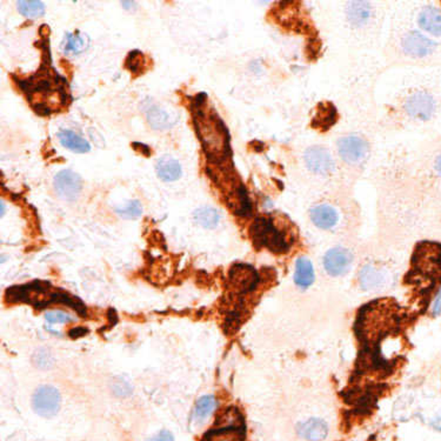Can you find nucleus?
Here are the masks:
<instances>
[{
  "label": "nucleus",
  "mask_w": 441,
  "mask_h": 441,
  "mask_svg": "<svg viewBox=\"0 0 441 441\" xmlns=\"http://www.w3.org/2000/svg\"><path fill=\"white\" fill-rule=\"evenodd\" d=\"M204 103H195V126L206 155L214 160H223L230 151L226 126L214 111L205 108Z\"/></svg>",
  "instance_id": "obj_1"
},
{
  "label": "nucleus",
  "mask_w": 441,
  "mask_h": 441,
  "mask_svg": "<svg viewBox=\"0 0 441 441\" xmlns=\"http://www.w3.org/2000/svg\"><path fill=\"white\" fill-rule=\"evenodd\" d=\"M58 292H52L48 284L32 283L25 286L13 287L8 290L11 302H27L37 307H44L57 302Z\"/></svg>",
  "instance_id": "obj_2"
},
{
  "label": "nucleus",
  "mask_w": 441,
  "mask_h": 441,
  "mask_svg": "<svg viewBox=\"0 0 441 441\" xmlns=\"http://www.w3.org/2000/svg\"><path fill=\"white\" fill-rule=\"evenodd\" d=\"M251 234L255 243L261 246L267 247L269 250L276 253L285 252L288 247L283 233L273 225L272 220L267 218H259L254 221L251 228Z\"/></svg>",
  "instance_id": "obj_3"
},
{
  "label": "nucleus",
  "mask_w": 441,
  "mask_h": 441,
  "mask_svg": "<svg viewBox=\"0 0 441 441\" xmlns=\"http://www.w3.org/2000/svg\"><path fill=\"white\" fill-rule=\"evenodd\" d=\"M404 108L406 113L416 120H428L433 115L435 110V102L430 93L419 91L412 93L405 102Z\"/></svg>",
  "instance_id": "obj_4"
},
{
  "label": "nucleus",
  "mask_w": 441,
  "mask_h": 441,
  "mask_svg": "<svg viewBox=\"0 0 441 441\" xmlns=\"http://www.w3.org/2000/svg\"><path fill=\"white\" fill-rule=\"evenodd\" d=\"M34 411L44 418H52L60 408V393L55 387L41 386L36 391L32 399Z\"/></svg>",
  "instance_id": "obj_5"
},
{
  "label": "nucleus",
  "mask_w": 441,
  "mask_h": 441,
  "mask_svg": "<svg viewBox=\"0 0 441 441\" xmlns=\"http://www.w3.org/2000/svg\"><path fill=\"white\" fill-rule=\"evenodd\" d=\"M55 190L59 197L72 202L80 195L83 188V181L79 174L72 169H64L55 176Z\"/></svg>",
  "instance_id": "obj_6"
},
{
  "label": "nucleus",
  "mask_w": 441,
  "mask_h": 441,
  "mask_svg": "<svg viewBox=\"0 0 441 441\" xmlns=\"http://www.w3.org/2000/svg\"><path fill=\"white\" fill-rule=\"evenodd\" d=\"M339 155L349 164H358L363 162L368 153V145L366 140L358 136H346L338 141Z\"/></svg>",
  "instance_id": "obj_7"
},
{
  "label": "nucleus",
  "mask_w": 441,
  "mask_h": 441,
  "mask_svg": "<svg viewBox=\"0 0 441 441\" xmlns=\"http://www.w3.org/2000/svg\"><path fill=\"white\" fill-rule=\"evenodd\" d=\"M353 257L344 247H335L328 251L323 258V266L330 276H339L349 272L352 266Z\"/></svg>",
  "instance_id": "obj_8"
},
{
  "label": "nucleus",
  "mask_w": 441,
  "mask_h": 441,
  "mask_svg": "<svg viewBox=\"0 0 441 441\" xmlns=\"http://www.w3.org/2000/svg\"><path fill=\"white\" fill-rule=\"evenodd\" d=\"M257 283V272L248 265H235L230 271V284L240 293H246L253 290Z\"/></svg>",
  "instance_id": "obj_9"
},
{
  "label": "nucleus",
  "mask_w": 441,
  "mask_h": 441,
  "mask_svg": "<svg viewBox=\"0 0 441 441\" xmlns=\"http://www.w3.org/2000/svg\"><path fill=\"white\" fill-rule=\"evenodd\" d=\"M401 46L406 55L421 58L430 55L437 45L418 31H411L402 38Z\"/></svg>",
  "instance_id": "obj_10"
},
{
  "label": "nucleus",
  "mask_w": 441,
  "mask_h": 441,
  "mask_svg": "<svg viewBox=\"0 0 441 441\" xmlns=\"http://www.w3.org/2000/svg\"><path fill=\"white\" fill-rule=\"evenodd\" d=\"M306 166L316 174H328L335 169L331 153L323 147H309L305 152Z\"/></svg>",
  "instance_id": "obj_11"
},
{
  "label": "nucleus",
  "mask_w": 441,
  "mask_h": 441,
  "mask_svg": "<svg viewBox=\"0 0 441 441\" xmlns=\"http://www.w3.org/2000/svg\"><path fill=\"white\" fill-rule=\"evenodd\" d=\"M244 438L243 423H227L210 430L202 441H244Z\"/></svg>",
  "instance_id": "obj_12"
},
{
  "label": "nucleus",
  "mask_w": 441,
  "mask_h": 441,
  "mask_svg": "<svg viewBox=\"0 0 441 441\" xmlns=\"http://www.w3.org/2000/svg\"><path fill=\"white\" fill-rule=\"evenodd\" d=\"M311 219L316 226L323 230L335 227L339 220L338 212L328 204H320L311 210Z\"/></svg>",
  "instance_id": "obj_13"
},
{
  "label": "nucleus",
  "mask_w": 441,
  "mask_h": 441,
  "mask_svg": "<svg viewBox=\"0 0 441 441\" xmlns=\"http://www.w3.org/2000/svg\"><path fill=\"white\" fill-rule=\"evenodd\" d=\"M298 433L307 441H323L328 437V424L318 418H312L299 425Z\"/></svg>",
  "instance_id": "obj_14"
},
{
  "label": "nucleus",
  "mask_w": 441,
  "mask_h": 441,
  "mask_svg": "<svg viewBox=\"0 0 441 441\" xmlns=\"http://www.w3.org/2000/svg\"><path fill=\"white\" fill-rule=\"evenodd\" d=\"M346 15L349 24L354 27H361L370 22L372 17V8L366 1H352L346 10Z\"/></svg>",
  "instance_id": "obj_15"
},
{
  "label": "nucleus",
  "mask_w": 441,
  "mask_h": 441,
  "mask_svg": "<svg viewBox=\"0 0 441 441\" xmlns=\"http://www.w3.org/2000/svg\"><path fill=\"white\" fill-rule=\"evenodd\" d=\"M155 171L162 181H178L183 173L181 164L178 162V160L171 158L169 155L159 159L157 165H155Z\"/></svg>",
  "instance_id": "obj_16"
},
{
  "label": "nucleus",
  "mask_w": 441,
  "mask_h": 441,
  "mask_svg": "<svg viewBox=\"0 0 441 441\" xmlns=\"http://www.w3.org/2000/svg\"><path fill=\"white\" fill-rule=\"evenodd\" d=\"M418 22L421 29L428 34L440 37L441 36V11L435 8H425L420 12Z\"/></svg>",
  "instance_id": "obj_17"
},
{
  "label": "nucleus",
  "mask_w": 441,
  "mask_h": 441,
  "mask_svg": "<svg viewBox=\"0 0 441 441\" xmlns=\"http://www.w3.org/2000/svg\"><path fill=\"white\" fill-rule=\"evenodd\" d=\"M58 138L62 146L76 153H86L91 150L90 144L84 138H81L77 133L72 132L70 130L60 131L58 133Z\"/></svg>",
  "instance_id": "obj_18"
},
{
  "label": "nucleus",
  "mask_w": 441,
  "mask_h": 441,
  "mask_svg": "<svg viewBox=\"0 0 441 441\" xmlns=\"http://www.w3.org/2000/svg\"><path fill=\"white\" fill-rule=\"evenodd\" d=\"M294 281L300 288H309L314 281L313 265L307 258H299L297 260Z\"/></svg>",
  "instance_id": "obj_19"
},
{
  "label": "nucleus",
  "mask_w": 441,
  "mask_h": 441,
  "mask_svg": "<svg viewBox=\"0 0 441 441\" xmlns=\"http://www.w3.org/2000/svg\"><path fill=\"white\" fill-rule=\"evenodd\" d=\"M88 46H90V38L86 34H80L79 31L74 34H67L64 39L63 50L65 53L80 55L88 50Z\"/></svg>",
  "instance_id": "obj_20"
},
{
  "label": "nucleus",
  "mask_w": 441,
  "mask_h": 441,
  "mask_svg": "<svg viewBox=\"0 0 441 441\" xmlns=\"http://www.w3.org/2000/svg\"><path fill=\"white\" fill-rule=\"evenodd\" d=\"M359 283L364 290H374L384 283V276L373 265H366L359 274Z\"/></svg>",
  "instance_id": "obj_21"
},
{
  "label": "nucleus",
  "mask_w": 441,
  "mask_h": 441,
  "mask_svg": "<svg viewBox=\"0 0 441 441\" xmlns=\"http://www.w3.org/2000/svg\"><path fill=\"white\" fill-rule=\"evenodd\" d=\"M216 407H217V400L212 396L200 398L195 404L193 419L197 423H202L214 413Z\"/></svg>",
  "instance_id": "obj_22"
},
{
  "label": "nucleus",
  "mask_w": 441,
  "mask_h": 441,
  "mask_svg": "<svg viewBox=\"0 0 441 441\" xmlns=\"http://www.w3.org/2000/svg\"><path fill=\"white\" fill-rule=\"evenodd\" d=\"M195 219L200 226L205 228H214L219 224L220 217L216 209L212 207H200L195 211Z\"/></svg>",
  "instance_id": "obj_23"
},
{
  "label": "nucleus",
  "mask_w": 441,
  "mask_h": 441,
  "mask_svg": "<svg viewBox=\"0 0 441 441\" xmlns=\"http://www.w3.org/2000/svg\"><path fill=\"white\" fill-rule=\"evenodd\" d=\"M17 8L26 18H39L45 13L44 4L39 0H20L17 3Z\"/></svg>",
  "instance_id": "obj_24"
},
{
  "label": "nucleus",
  "mask_w": 441,
  "mask_h": 441,
  "mask_svg": "<svg viewBox=\"0 0 441 441\" xmlns=\"http://www.w3.org/2000/svg\"><path fill=\"white\" fill-rule=\"evenodd\" d=\"M147 120L151 124L152 127L157 130H164L169 127V115L166 111L162 110L160 107H150L146 111Z\"/></svg>",
  "instance_id": "obj_25"
},
{
  "label": "nucleus",
  "mask_w": 441,
  "mask_h": 441,
  "mask_svg": "<svg viewBox=\"0 0 441 441\" xmlns=\"http://www.w3.org/2000/svg\"><path fill=\"white\" fill-rule=\"evenodd\" d=\"M141 212H143L141 204L138 200L130 202L124 209H118L117 210V214L125 219H136V218L139 217Z\"/></svg>",
  "instance_id": "obj_26"
},
{
  "label": "nucleus",
  "mask_w": 441,
  "mask_h": 441,
  "mask_svg": "<svg viewBox=\"0 0 441 441\" xmlns=\"http://www.w3.org/2000/svg\"><path fill=\"white\" fill-rule=\"evenodd\" d=\"M145 66V59L139 51H133L130 53L129 58L126 60V67L133 74H141L143 67Z\"/></svg>",
  "instance_id": "obj_27"
},
{
  "label": "nucleus",
  "mask_w": 441,
  "mask_h": 441,
  "mask_svg": "<svg viewBox=\"0 0 441 441\" xmlns=\"http://www.w3.org/2000/svg\"><path fill=\"white\" fill-rule=\"evenodd\" d=\"M45 319L48 320V323H69L71 320V316L66 313L60 312H48L45 314Z\"/></svg>",
  "instance_id": "obj_28"
},
{
  "label": "nucleus",
  "mask_w": 441,
  "mask_h": 441,
  "mask_svg": "<svg viewBox=\"0 0 441 441\" xmlns=\"http://www.w3.org/2000/svg\"><path fill=\"white\" fill-rule=\"evenodd\" d=\"M147 441H174L172 434L169 430H162L158 434H155V437H152L150 440Z\"/></svg>",
  "instance_id": "obj_29"
},
{
  "label": "nucleus",
  "mask_w": 441,
  "mask_h": 441,
  "mask_svg": "<svg viewBox=\"0 0 441 441\" xmlns=\"http://www.w3.org/2000/svg\"><path fill=\"white\" fill-rule=\"evenodd\" d=\"M432 312L434 316H439L441 313V290L437 294V297L434 299L433 306H432Z\"/></svg>",
  "instance_id": "obj_30"
},
{
  "label": "nucleus",
  "mask_w": 441,
  "mask_h": 441,
  "mask_svg": "<svg viewBox=\"0 0 441 441\" xmlns=\"http://www.w3.org/2000/svg\"><path fill=\"white\" fill-rule=\"evenodd\" d=\"M133 147H134V150H136V151L140 152V153L145 155V157L151 155L150 147H147L146 145H144V144L134 143L133 144Z\"/></svg>",
  "instance_id": "obj_31"
},
{
  "label": "nucleus",
  "mask_w": 441,
  "mask_h": 441,
  "mask_svg": "<svg viewBox=\"0 0 441 441\" xmlns=\"http://www.w3.org/2000/svg\"><path fill=\"white\" fill-rule=\"evenodd\" d=\"M435 167H437V171L441 176V155L438 157L437 162H435Z\"/></svg>",
  "instance_id": "obj_32"
}]
</instances>
